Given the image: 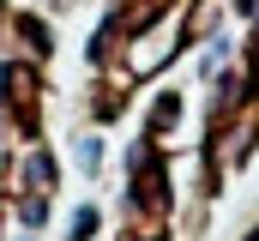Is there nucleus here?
I'll return each mask as SVG.
<instances>
[{
  "label": "nucleus",
  "mask_w": 259,
  "mask_h": 241,
  "mask_svg": "<svg viewBox=\"0 0 259 241\" xmlns=\"http://www.w3.org/2000/svg\"><path fill=\"white\" fill-rule=\"evenodd\" d=\"M97 235V211H78V217H72V241H91Z\"/></svg>",
  "instance_id": "f257e3e1"
}]
</instances>
